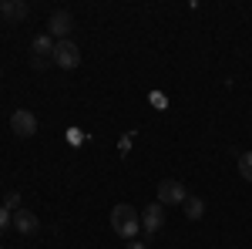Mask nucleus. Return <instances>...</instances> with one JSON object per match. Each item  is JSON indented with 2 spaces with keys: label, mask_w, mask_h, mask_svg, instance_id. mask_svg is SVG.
<instances>
[{
  "label": "nucleus",
  "mask_w": 252,
  "mask_h": 249,
  "mask_svg": "<svg viewBox=\"0 0 252 249\" xmlns=\"http://www.w3.org/2000/svg\"><path fill=\"white\" fill-rule=\"evenodd\" d=\"M111 229L121 236V239H135L138 229H141V212L135 209V206H128V202H121V206H115L111 209Z\"/></svg>",
  "instance_id": "1"
},
{
  "label": "nucleus",
  "mask_w": 252,
  "mask_h": 249,
  "mask_svg": "<svg viewBox=\"0 0 252 249\" xmlns=\"http://www.w3.org/2000/svg\"><path fill=\"white\" fill-rule=\"evenodd\" d=\"M54 64H58L61 71H74L81 64V47L74 40H58V47H54Z\"/></svg>",
  "instance_id": "2"
},
{
  "label": "nucleus",
  "mask_w": 252,
  "mask_h": 249,
  "mask_svg": "<svg viewBox=\"0 0 252 249\" xmlns=\"http://www.w3.org/2000/svg\"><path fill=\"white\" fill-rule=\"evenodd\" d=\"M10 132L17 135V138H31V135H37V115L27 111V108H17V111L10 115Z\"/></svg>",
  "instance_id": "3"
},
{
  "label": "nucleus",
  "mask_w": 252,
  "mask_h": 249,
  "mask_svg": "<svg viewBox=\"0 0 252 249\" xmlns=\"http://www.w3.org/2000/svg\"><path fill=\"white\" fill-rule=\"evenodd\" d=\"M189 199V192L182 182H175V178H165V182H158V202L161 206H182Z\"/></svg>",
  "instance_id": "4"
},
{
  "label": "nucleus",
  "mask_w": 252,
  "mask_h": 249,
  "mask_svg": "<svg viewBox=\"0 0 252 249\" xmlns=\"http://www.w3.org/2000/svg\"><path fill=\"white\" fill-rule=\"evenodd\" d=\"M47 31H51V37L67 40V34L74 31V17H71L67 10H54V14H51V20H47Z\"/></svg>",
  "instance_id": "5"
},
{
  "label": "nucleus",
  "mask_w": 252,
  "mask_h": 249,
  "mask_svg": "<svg viewBox=\"0 0 252 249\" xmlns=\"http://www.w3.org/2000/svg\"><path fill=\"white\" fill-rule=\"evenodd\" d=\"M141 226H145V232H148V236H152V232H158L161 226H165V206H161V202L145 206V212H141Z\"/></svg>",
  "instance_id": "6"
},
{
  "label": "nucleus",
  "mask_w": 252,
  "mask_h": 249,
  "mask_svg": "<svg viewBox=\"0 0 252 249\" xmlns=\"http://www.w3.org/2000/svg\"><path fill=\"white\" fill-rule=\"evenodd\" d=\"M14 226H17V232L31 236V232L40 229V219H37V212H31V209H17L14 212Z\"/></svg>",
  "instance_id": "7"
},
{
  "label": "nucleus",
  "mask_w": 252,
  "mask_h": 249,
  "mask_svg": "<svg viewBox=\"0 0 252 249\" xmlns=\"http://www.w3.org/2000/svg\"><path fill=\"white\" fill-rule=\"evenodd\" d=\"M0 14L17 24V20L27 17V3H24V0H0Z\"/></svg>",
  "instance_id": "8"
},
{
  "label": "nucleus",
  "mask_w": 252,
  "mask_h": 249,
  "mask_svg": "<svg viewBox=\"0 0 252 249\" xmlns=\"http://www.w3.org/2000/svg\"><path fill=\"white\" fill-rule=\"evenodd\" d=\"M182 206H185V219H192V222H198V219L205 215V202H202L198 195H189Z\"/></svg>",
  "instance_id": "9"
},
{
  "label": "nucleus",
  "mask_w": 252,
  "mask_h": 249,
  "mask_svg": "<svg viewBox=\"0 0 252 249\" xmlns=\"http://www.w3.org/2000/svg\"><path fill=\"white\" fill-rule=\"evenodd\" d=\"M239 175H242L246 182H252V152L239 155Z\"/></svg>",
  "instance_id": "10"
},
{
  "label": "nucleus",
  "mask_w": 252,
  "mask_h": 249,
  "mask_svg": "<svg viewBox=\"0 0 252 249\" xmlns=\"http://www.w3.org/2000/svg\"><path fill=\"white\" fill-rule=\"evenodd\" d=\"M3 209H7V212H17V209H20V192H7V199H3Z\"/></svg>",
  "instance_id": "11"
},
{
  "label": "nucleus",
  "mask_w": 252,
  "mask_h": 249,
  "mask_svg": "<svg viewBox=\"0 0 252 249\" xmlns=\"http://www.w3.org/2000/svg\"><path fill=\"white\" fill-rule=\"evenodd\" d=\"M10 222H14V215H10V212H7L3 206H0V236H3V232L10 229Z\"/></svg>",
  "instance_id": "12"
},
{
  "label": "nucleus",
  "mask_w": 252,
  "mask_h": 249,
  "mask_svg": "<svg viewBox=\"0 0 252 249\" xmlns=\"http://www.w3.org/2000/svg\"><path fill=\"white\" fill-rule=\"evenodd\" d=\"M125 249H148V246H145V243H138V239H131V243H128Z\"/></svg>",
  "instance_id": "13"
}]
</instances>
